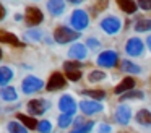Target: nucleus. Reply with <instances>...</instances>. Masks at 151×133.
Segmentation results:
<instances>
[{
  "instance_id": "nucleus-10",
  "label": "nucleus",
  "mask_w": 151,
  "mask_h": 133,
  "mask_svg": "<svg viewBox=\"0 0 151 133\" xmlns=\"http://www.w3.org/2000/svg\"><path fill=\"white\" fill-rule=\"evenodd\" d=\"M114 119L119 125H128L130 123V119H132V109L127 106V104H120L117 106L115 109V114H114Z\"/></svg>"
},
{
  "instance_id": "nucleus-4",
  "label": "nucleus",
  "mask_w": 151,
  "mask_h": 133,
  "mask_svg": "<svg viewBox=\"0 0 151 133\" xmlns=\"http://www.w3.org/2000/svg\"><path fill=\"white\" fill-rule=\"evenodd\" d=\"M98 65L102 68H114L115 65L119 63V54L115 50H102L101 54L98 55Z\"/></svg>"
},
{
  "instance_id": "nucleus-37",
  "label": "nucleus",
  "mask_w": 151,
  "mask_h": 133,
  "mask_svg": "<svg viewBox=\"0 0 151 133\" xmlns=\"http://www.w3.org/2000/svg\"><path fill=\"white\" fill-rule=\"evenodd\" d=\"M83 123H85V120H83V117H76L75 120H73V127H80V125H83Z\"/></svg>"
},
{
  "instance_id": "nucleus-33",
  "label": "nucleus",
  "mask_w": 151,
  "mask_h": 133,
  "mask_svg": "<svg viewBox=\"0 0 151 133\" xmlns=\"http://www.w3.org/2000/svg\"><path fill=\"white\" fill-rule=\"evenodd\" d=\"M28 37L33 39V41H39L42 37V31H37V29H33V31H28Z\"/></svg>"
},
{
  "instance_id": "nucleus-16",
  "label": "nucleus",
  "mask_w": 151,
  "mask_h": 133,
  "mask_svg": "<svg viewBox=\"0 0 151 133\" xmlns=\"http://www.w3.org/2000/svg\"><path fill=\"white\" fill-rule=\"evenodd\" d=\"M47 12L52 16H60L65 12V0H47Z\"/></svg>"
},
{
  "instance_id": "nucleus-15",
  "label": "nucleus",
  "mask_w": 151,
  "mask_h": 133,
  "mask_svg": "<svg viewBox=\"0 0 151 133\" xmlns=\"http://www.w3.org/2000/svg\"><path fill=\"white\" fill-rule=\"evenodd\" d=\"M0 42L12 45V47H24V44L18 39V36H15L10 31H5V29H0Z\"/></svg>"
},
{
  "instance_id": "nucleus-9",
  "label": "nucleus",
  "mask_w": 151,
  "mask_h": 133,
  "mask_svg": "<svg viewBox=\"0 0 151 133\" xmlns=\"http://www.w3.org/2000/svg\"><path fill=\"white\" fill-rule=\"evenodd\" d=\"M67 86V80L62 73L55 71V73L50 75V78L47 80L46 83V89L47 91H59V89H63Z\"/></svg>"
},
{
  "instance_id": "nucleus-27",
  "label": "nucleus",
  "mask_w": 151,
  "mask_h": 133,
  "mask_svg": "<svg viewBox=\"0 0 151 133\" xmlns=\"http://www.w3.org/2000/svg\"><path fill=\"white\" fill-rule=\"evenodd\" d=\"M57 123H59L60 128H67L73 123V115L72 114H60L59 119H57Z\"/></svg>"
},
{
  "instance_id": "nucleus-30",
  "label": "nucleus",
  "mask_w": 151,
  "mask_h": 133,
  "mask_svg": "<svg viewBox=\"0 0 151 133\" xmlns=\"http://www.w3.org/2000/svg\"><path fill=\"white\" fill-rule=\"evenodd\" d=\"M88 80L91 81V83H96V81H102L106 80V73L101 70H93L91 73L88 75Z\"/></svg>"
},
{
  "instance_id": "nucleus-20",
  "label": "nucleus",
  "mask_w": 151,
  "mask_h": 133,
  "mask_svg": "<svg viewBox=\"0 0 151 133\" xmlns=\"http://www.w3.org/2000/svg\"><path fill=\"white\" fill-rule=\"evenodd\" d=\"M17 119L20 120L21 123H23L26 128H29V130H37V120L34 119L33 115H24V114H17Z\"/></svg>"
},
{
  "instance_id": "nucleus-14",
  "label": "nucleus",
  "mask_w": 151,
  "mask_h": 133,
  "mask_svg": "<svg viewBox=\"0 0 151 133\" xmlns=\"http://www.w3.org/2000/svg\"><path fill=\"white\" fill-rule=\"evenodd\" d=\"M86 55H88L86 44H80V42H76V44H73L72 47L68 49V57L72 58V60L81 62L83 58H86Z\"/></svg>"
},
{
  "instance_id": "nucleus-40",
  "label": "nucleus",
  "mask_w": 151,
  "mask_h": 133,
  "mask_svg": "<svg viewBox=\"0 0 151 133\" xmlns=\"http://www.w3.org/2000/svg\"><path fill=\"white\" fill-rule=\"evenodd\" d=\"M146 44H148V49L151 50V34L148 36V39H146Z\"/></svg>"
},
{
  "instance_id": "nucleus-3",
  "label": "nucleus",
  "mask_w": 151,
  "mask_h": 133,
  "mask_svg": "<svg viewBox=\"0 0 151 133\" xmlns=\"http://www.w3.org/2000/svg\"><path fill=\"white\" fill-rule=\"evenodd\" d=\"M42 88H44V81L39 80L37 76H33V75H28L21 81V89H23L24 94H34L37 91H41Z\"/></svg>"
},
{
  "instance_id": "nucleus-8",
  "label": "nucleus",
  "mask_w": 151,
  "mask_h": 133,
  "mask_svg": "<svg viewBox=\"0 0 151 133\" xmlns=\"http://www.w3.org/2000/svg\"><path fill=\"white\" fill-rule=\"evenodd\" d=\"M145 50V44L140 37H130L125 44V52H127L130 57H140Z\"/></svg>"
},
{
  "instance_id": "nucleus-18",
  "label": "nucleus",
  "mask_w": 151,
  "mask_h": 133,
  "mask_svg": "<svg viewBox=\"0 0 151 133\" xmlns=\"http://www.w3.org/2000/svg\"><path fill=\"white\" fill-rule=\"evenodd\" d=\"M0 97L5 101V102H15L18 99V94L17 89L13 86H4L0 88Z\"/></svg>"
},
{
  "instance_id": "nucleus-31",
  "label": "nucleus",
  "mask_w": 151,
  "mask_h": 133,
  "mask_svg": "<svg viewBox=\"0 0 151 133\" xmlns=\"http://www.w3.org/2000/svg\"><path fill=\"white\" fill-rule=\"evenodd\" d=\"M37 132L39 133H52V123L49 120H41L37 123Z\"/></svg>"
},
{
  "instance_id": "nucleus-28",
  "label": "nucleus",
  "mask_w": 151,
  "mask_h": 133,
  "mask_svg": "<svg viewBox=\"0 0 151 133\" xmlns=\"http://www.w3.org/2000/svg\"><path fill=\"white\" fill-rule=\"evenodd\" d=\"M7 130L10 133H28V128L23 125V123H18V122H8Z\"/></svg>"
},
{
  "instance_id": "nucleus-2",
  "label": "nucleus",
  "mask_w": 151,
  "mask_h": 133,
  "mask_svg": "<svg viewBox=\"0 0 151 133\" xmlns=\"http://www.w3.org/2000/svg\"><path fill=\"white\" fill-rule=\"evenodd\" d=\"M70 24L75 31H83V29L88 28L89 24V15L85 12V10H75L70 16Z\"/></svg>"
},
{
  "instance_id": "nucleus-11",
  "label": "nucleus",
  "mask_w": 151,
  "mask_h": 133,
  "mask_svg": "<svg viewBox=\"0 0 151 133\" xmlns=\"http://www.w3.org/2000/svg\"><path fill=\"white\" fill-rule=\"evenodd\" d=\"M76 102H75V99H73L70 94H63L62 97H60V101H59V109H60V112L62 114H75L76 112Z\"/></svg>"
},
{
  "instance_id": "nucleus-13",
  "label": "nucleus",
  "mask_w": 151,
  "mask_h": 133,
  "mask_svg": "<svg viewBox=\"0 0 151 133\" xmlns=\"http://www.w3.org/2000/svg\"><path fill=\"white\" fill-rule=\"evenodd\" d=\"M80 109L85 115H94V114H99L104 107L99 101H81L80 102Z\"/></svg>"
},
{
  "instance_id": "nucleus-19",
  "label": "nucleus",
  "mask_w": 151,
  "mask_h": 133,
  "mask_svg": "<svg viewBox=\"0 0 151 133\" xmlns=\"http://www.w3.org/2000/svg\"><path fill=\"white\" fill-rule=\"evenodd\" d=\"M115 2H117L119 8H120L122 12H125L127 15H133L138 8V3L135 2V0H115Z\"/></svg>"
},
{
  "instance_id": "nucleus-38",
  "label": "nucleus",
  "mask_w": 151,
  "mask_h": 133,
  "mask_svg": "<svg viewBox=\"0 0 151 133\" xmlns=\"http://www.w3.org/2000/svg\"><path fill=\"white\" fill-rule=\"evenodd\" d=\"M5 16H7V10H5V6L2 5V3H0V21H2V19L5 18Z\"/></svg>"
},
{
  "instance_id": "nucleus-36",
  "label": "nucleus",
  "mask_w": 151,
  "mask_h": 133,
  "mask_svg": "<svg viewBox=\"0 0 151 133\" xmlns=\"http://www.w3.org/2000/svg\"><path fill=\"white\" fill-rule=\"evenodd\" d=\"M86 45H88L89 49H98L99 47V41L94 37H89L88 41H86Z\"/></svg>"
},
{
  "instance_id": "nucleus-21",
  "label": "nucleus",
  "mask_w": 151,
  "mask_h": 133,
  "mask_svg": "<svg viewBox=\"0 0 151 133\" xmlns=\"http://www.w3.org/2000/svg\"><path fill=\"white\" fill-rule=\"evenodd\" d=\"M135 120H137L140 125L145 127H151V112L148 109H140L135 115Z\"/></svg>"
},
{
  "instance_id": "nucleus-6",
  "label": "nucleus",
  "mask_w": 151,
  "mask_h": 133,
  "mask_svg": "<svg viewBox=\"0 0 151 133\" xmlns=\"http://www.w3.org/2000/svg\"><path fill=\"white\" fill-rule=\"evenodd\" d=\"M122 28V21L117 18V16L111 15V16H106L104 19H101V29L106 32V34H117Z\"/></svg>"
},
{
  "instance_id": "nucleus-24",
  "label": "nucleus",
  "mask_w": 151,
  "mask_h": 133,
  "mask_svg": "<svg viewBox=\"0 0 151 133\" xmlns=\"http://www.w3.org/2000/svg\"><path fill=\"white\" fill-rule=\"evenodd\" d=\"M135 31H137V32H148V31H151V18H145V16L138 18L137 23H135Z\"/></svg>"
},
{
  "instance_id": "nucleus-35",
  "label": "nucleus",
  "mask_w": 151,
  "mask_h": 133,
  "mask_svg": "<svg viewBox=\"0 0 151 133\" xmlns=\"http://www.w3.org/2000/svg\"><path fill=\"white\" fill-rule=\"evenodd\" d=\"M98 133H112V127L109 123H101L98 127Z\"/></svg>"
},
{
  "instance_id": "nucleus-22",
  "label": "nucleus",
  "mask_w": 151,
  "mask_h": 133,
  "mask_svg": "<svg viewBox=\"0 0 151 133\" xmlns=\"http://www.w3.org/2000/svg\"><path fill=\"white\" fill-rule=\"evenodd\" d=\"M13 80V70L10 67H0V86H7Z\"/></svg>"
},
{
  "instance_id": "nucleus-32",
  "label": "nucleus",
  "mask_w": 151,
  "mask_h": 133,
  "mask_svg": "<svg viewBox=\"0 0 151 133\" xmlns=\"http://www.w3.org/2000/svg\"><path fill=\"white\" fill-rule=\"evenodd\" d=\"M106 6H109V0H96L94 12H102V10H106Z\"/></svg>"
},
{
  "instance_id": "nucleus-5",
  "label": "nucleus",
  "mask_w": 151,
  "mask_h": 133,
  "mask_svg": "<svg viewBox=\"0 0 151 133\" xmlns=\"http://www.w3.org/2000/svg\"><path fill=\"white\" fill-rule=\"evenodd\" d=\"M63 70H65V75L70 81H80L83 76L81 71V62L78 60H70L63 63Z\"/></svg>"
},
{
  "instance_id": "nucleus-1",
  "label": "nucleus",
  "mask_w": 151,
  "mask_h": 133,
  "mask_svg": "<svg viewBox=\"0 0 151 133\" xmlns=\"http://www.w3.org/2000/svg\"><path fill=\"white\" fill-rule=\"evenodd\" d=\"M81 32L75 31L73 28H68V26H57L55 31H54V39H55L57 44H68V42H73L80 37Z\"/></svg>"
},
{
  "instance_id": "nucleus-17",
  "label": "nucleus",
  "mask_w": 151,
  "mask_h": 133,
  "mask_svg": "<svg viewBox=\"0 0 151 133\" xmlns=\"http://www.w3.org/2000/svg\"><path fill=\"white\" fill-rule=\"evenodd\" d=\"M135 84H137V83H135V80L132 76H125L124 80H122L120 83L114 88V93L115 94H125V93H128V91L133 89Z\"/></svg>"
},
{
  "instance_id": "nucleus-12",
  "label": "nucleus",
  "mask_w": 151,
  "mask_h": 133,
  "mask_svg": "<svg viewBox=\"0 0 151 133\" xmlns=\"http://www.w3.org/2000/svg\"><path fill=\"white\" fill-rule=\"evenodd\" d=\"M49 107V102L44 99H31L28 102V110H29V115H42L44 112Z\"/></svg>"
},
{
  "instance_id": "nucleus-7",
  "label": "nucleus",
  "mask_w": 151,
  "mask_h": 133,
  "mask_svg": "<svg viewBox=\"0 0 151 133\" xmlns=\"http://www.w3.org/2000/svg\"><path fill=\"white\" fill-rule=\"evenodd\" d=\"M24 21L33 28V26H37L44 21V15L37 6H26V10H24Z\"/></svg>"
},
{
  "instance_id": "nucleus-25",
  "label": "nucleus",
  "mask_w": 151,
  "mask_h": 133,
  "mask_svg": "<svg viewBox=\"0 0 151 133\" xmlns=\"http://www.w3.org/2000/svg\"><path fill=\"white\" fill-rule=\"evenodd\" d=\"M83 96L86 97H93V101H102L106 97V91L102 89H85Z\"/></svg>"
},
{
  "instance_id": "nucleus-42",
  "label": "nucleus",
  "mask_w": 151,
  "mask_h": 133,
  "mask_svg": "<svg viewBox=\"0 0 151 133\" xmlns=\"http://www.w3.org/2000/svg\"><path fill=\"white\" fill-rule=\"evenodd\" d=\"M2 55H4V52H2V49H0V60H2Z\"/></svg>"
},
{
  "instance_id": "nucleus-39",
  "label": "nucleus",
  "mask_w": 151,
  "mask_h": 133,
  "mask_svg": "<svg viewBox=\"0 0 151 133\" xmlns=\"http://www.w3.org/2000/svg\"><path fill=\"white\" fill-rule=\"evenodd\" d=\"M67 2H70V3H73V5H78V3H81L83 0H67Z\"/></svg>"
},
{
  "instance_id": "nucleus-26",
  "label": "nucleus",
  "mask_w": 151,
  "mask_h": 133,
  "mask_svg": "<svg viewBox=\"0 0 151 133\" xmlns=\"http://www.w3.org/2000/svg\"><path fill=\"white\" fill-rule=\"evenodd\" d=\"M120 102L122 101H128V99H145V93L143 91H135V89H132V91H128V93H125V94H120Z\"/></svg>"
},
{
  "instance_id": "nucleus-23",
  "label": "nucleus",
  "mask_w": 151,
  "mask_h": 133,
  "mask_svg": "<svg viewBox=\"0 0 151 133\" xmlns=\"http://www.w3.org/2000/svg\"><path fill=\"white\" fill-rule=\"evenodd\" d=\"M120 70L125 71V73H130V75H138L141 73V67L137 63H133V62L130 60H122V65H120Z\"/></svg>"
},
{
  "instance_id": "nucleus-34",
  "label": "nucleus",
  "mask_w": 151,
  "mask_h": 133,
  "mask_svg": "<svg viewBox=\"0 0 151 133\" xmlns=\"http://www.w3.org/2000/svg\"><path fill=\"white\" fill-rule=\"evenodd\" d=\"M137 3L141 10H145V12H150L151 10V0H137Z\"/></svg>"
},
{
  "instance_id": "nucleus-29",
  "label": "nucleus",
  "mask_w": 151,
  "mask_h": 133,
  "mask_svg": "<svg viewBox=\"0 0 151 133\" xmlns=\"http://www.w3.org/2000/svg\"><path fill=\"white\" fill-rule=\"evenodd\" d=\"M93 128H94V122H91V120H89V122H85L83 125H80V127H76V128H73L70 133H89Z\"/></svg>"
},
{
  "instance_id": "nucleus-41",
  "label": "nucleus",
  "mask_w": 151,
  "mask_h": 133,
  "mask_svg": "<svg viewBox=\"0 0 151 133\" xmlns=\"http://www.w3.org/2000/svg\"><path fill=\"white\" fill-rule=\"evenodd\" d=\"M15 19H17V21H21V19H23V15H20V13H17V15H15Z\"/></svg>"
}]
</instances>
